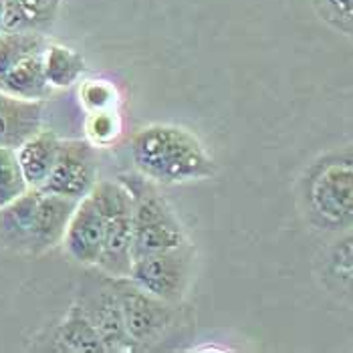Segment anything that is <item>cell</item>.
Wrapping results in <instances>:
<instances>
[{
  "label": "cell",
  "mask_w": 353,
  "mask_h": 353,
  "mask_svg": "<svg viewBox=\"0 0 353 353\" xmlns=\"http://www.w3.org/2000/svg\"><path fill=\"white\" fill-rule=\"evenodd\" d=\"M77 208L75 200L39 190V198L32 210L28 226L27 252L28 256H41L63 243L69 220Z\"/></svg>",
  "instance_id": "obj_9"
},
{
  "label": "cell",
  "mask_w": 353,
  "mask_h": 353,
  "mask_svg": "<svg viewBox=\"0 0 353 353\" xmlns=\"http://www.w3.org/2000/svg\"><path fill=\"white\" fill-rule=\"evenodd\" d=\"M136 172L156 184L176 186L214 178L218 165L190 130L172 123H150L137 130L132 143Z\"/></svg>",
  "instance_id": "obj_1"
},
{
  "label": "cell",
  "mask_w": 353,
  "mask_h": 353,
  "mask_svg": "<svg viewBox=\"0 0 353 353\" xmlns=\"http://www.w3.org/2000/svg\"><path fill=\"white\" fill-rule=\"evenodd\" d=\"M27 190V178L23 174L17 150L0 145V208L10 204Z\"/></svg>",
  "instance_id": "obj_19"
},
{
  "label": "cell",
  "mask_w": 353,
  "mask_h": 353,
  "mask_svg": "<svg viewBox=\"0 0 353 353\" xmlns=\"http://www.w3.org/2000/svg\"><path fill=\"white\" fill-rule=\"evenodd\" d=\"M194 248L190 243L168 250H158L134 259L128 279L141 291L165 301L182 303L190 287Z\"/></svg>",
  "instance_id": "obj_6"
},
{
  "label": "cell",
  "mask_w": 353,
  "mask_h": 353,
  "mask_svg": "<svg viewBox=\"0 0 353 353\" xmlns=\"http://www.w3.org/2000/svg\"><path fill=\"white\" fill-rule=\"evenodd\" d=\"M43 350L61 353H108L97 329L77 301L51 331Z\"/></svg>",
  "instance_id": "obj_13"
},
{
  "label": "cell",
  "mask_w": 353,
  "mask_h": 353,
  "mask_svg": "<svg viewBox=\"0 0 353 353\" xmlns=\"http://www.w3.org/2000/svg\"><path fill=\"white\" fill-rule=\"evenodd\" d=\"M61 137L51 130H41L34 136H30L17 150L19 162L23 168V174L27 178L28 188H43L53 172L59 150H61Z\"/></svg>",
  "instance_id": "obj_14"
},
{
  "label": "cell",
  "mask_w": 353,
  "mask_h": 353,
  "mask_svg": "<svg viewBox=\"0 0 353 353\" xmlns=\"http://www.w3.org/2000/svg\"><path fill=\"white\" fill-rule=\"evenodd\" d=\"M63 0H4V30L47 32L53 27Z\"/></svg>",
  "instance_id": "obj_16"
},
{
  "label": "cell",
  "mask_w": 353,
  "mask_h": 353,
  "mask_svg": "<svg viewBox=\"0 0 353 353\" xmlns=\"http://www.w3.org/2000/svg\"><path fill=\"white\" fill-rule=\"evenodd\" d=\"M77 303L85 309L87 317L91 319V323L97 329V333L105 345V352H136L134 343L130 341V335L125 331L121 301H119L117 289H115L111 276L101 272V276L83 285Z\"/></svg>",
  "instance_id": "obj_8"
},
{
  "label": "cell",
  "mask_w": 353,
  "mask_h": 353,
  "mask_svg": "<svg viewBox=\"0 0 353 353\" xmlns=\"http://www.w3.org/2000/svg\"><path fill=\"white\" fill-rule=\"evenodd\" d=\"M79 101L87 113L115 109L117 105V89L105 79H87L79 87Z\"/></svg>",
  "instance_id": "obj_21"
},
{
  "label": "cell",
  "mask_w": 353,
  "mask_h": 353,
  "mask_svg": "<svg viewBox=\"0 0 353 353\" xmlns=\"http://www.w3.org/2000/svg\"><path fill=\"white\" fill-rule=\"evenodd\" d=\"M317 276L331 297L353 307V228L339 232L319 254Z\"/></svg>",
  "instance_id": "obj_11"
},
{
  "label": "cell",
  "mask_w": 353,
  "mask_h": 353,
  "mask_svg": "<svg viewBox=\"0 0 353 353\" xmlns=\"http://www.w3.org/2000/svg\"><path fill=\"white\" fill-rule=\"evenodd\" d=\"M352 39H353V32H352Z\"/></svg>",
  "instance_id": "obj_24"
},
{
  "label": "cell",
  "mask_w": 353,
  "mask_h": 353,
  "mask_svg": "<svg viewBox=\"0 0 353 353\" xmlns=\"http://www.w3.org/2000/svg\"><path fill=\"white\" fill-rule=\"evenodd\" d=\"M307 222L321 232L353 228V143L319 156L301 178Z\"/></svg>",
  "instance_id": "obj_2"
},
{
  "label": "cell",
  "mask_w": 353,
  "mask_h": 353,
  "mask_svg": "<svg viewBox=\"0 0 353 353\" xmlns=\"http://www.w3.org/2000/svg\"><path fill=\"white\" fill-rule=\"evenodd\" d=\"M45 99H21L0 91V145L19 150L28 137L43 130Z\"/></svg>",
  "instance_id": "obj_12"
},
{
  "label": "cell",
  "mask_w": 353,
  "mask_h": 353,
  "mask_svg": "<svg viewBox=\"0 0 353 353\" xmlns=\"http://www.w3.org/2000/svg\"><path fill=\"white\" fill-rule=\"evenodd\" d=\"M121 132V119L117 115V109H103V111H93L87 115L85 121V134L87 139L95 145H109L113 143Z\"/></svg>",
  "instance_id": "obj_20"
},
{
  "label": "cell",
  "mask_w": 353,
  "mask_h": 353,
  "mask_svg": "<svg viewBox=\"0 0 353 353\" xmlns=\"http://www.w3.org/2000/svg\"><path fill=\"white\" fill-rule=\"evenodd\" d=\"M113 279V276H111ZM123 309L125 331L136 352H143L160 343L172 329L182 325L180 303H165L141 291L128 276L113 279Z\"/></svg>",
  "instance_id": "obj_5"
},
{
  "label": "cell",
  "mask_w": 353,
  "mask_h": 353,
  "mask_svg": "<svg viewBox=\"0 0 353 353\" xmlns=\"http://www.w3.org/2000/svg\"><path fill=\"white\" fill-rule=\"evenodd\" d=\"M67 254L83 267H97L105 245V226L101 210L91 196L77 202V208L69 220L63 243Z\"/></svg>",
  "instance_id": "obj_10"
},
{
  "label": "cell",
  "mask_w": 353,
  "mask_h": 353,
  "mask_svg": "<svg viewBox=\"0 0 353 353\" xmlns=\"http://www.w3.org/2000/svg\"><path fill=\"white\" fill-rule=\"evenodd\" d=\"M45 53V51H43ZM43 53L32 54L0 75V91L21 97V99H45L51 95V85L45 77V67H43Z\"/></svg>",
  "instance_id": "obj_15"
},
{
  "label": "cell",
  "mask_w": 353,
  "mask_h": 353,
  "mask_svg": "<svg viewBox=\"0 0 353 353\" xmlns=\"http://www.w3.org/2000/svg\"><path fill=\"white\" fill-rule=\"evenodd\" d=\"M43 67L51 89H69L81 81L83 73L87 71L83 54L61 43H49L45 47Z\"/></svg>",
  "instance_id": "obj_17"
},
{
  "label": "cell",
  "mask_w": 353,
  "mask_h": 353,
  "mask_svg": "<svg viewBox=\"0 0 353 353\" xmlns=\"http://www.w3.org/2000/svg\"><path fill=\"white\" fill-rule=\"evenodd\" d=\"M89 196L101 210L105 226L103 254L95 269L113 279L128 276L134 265V220L130 192L115 178L99 180Z\"/></svg>",
  "instance_id": "obj_4"
},
{
  "label": "cell",
  "mask_w": 353,
  "mask_h": 353,
  "mask_svg": "<svg viewBox=\"0 0 353 353\" xmlns=\"http://www.w3.org/2000/svg\"><path fill=\"white\" fill-rule=\"evenodd\" d=\"M4 30V0H0V32Z\"/></svg>",
  "instance_id": "obj_23"
},
{
  "label": "cell",
  "mask_w": 353,
  "mask_h": 353,
  "mask_svg": "<svg viewBox=\"0 0 353 353\" xmlns=\"http://www.w3.org/2000/svg\"><path fill=\"white\" fill-rule=\"evenodd\" d=\"M99 182L97 148L89 139H63L53 172L39 190L79 202Z\"/></svg>",
  "instance_id": "obj_7"
},
{
  "label": "cell",
  "mask_w": 353,
  "mask_h": 353,
  "mask_svg": "<svg viewBox=\"0 0 353 353\" xmlns=\"http://www.w3.org/2000/svg\"><path fill=\"white\" fill-rule=\"evenodd\" d=\"M313 6L329 27L352 37L353 0H313Z\"/></svg>",
  "instance_id": "obj_22"
},
{
  "label": "cell",
  "mask_w": 353,
  "mask_h": 353,
  "mask_svg": "<svg viewBox=\"0 0 353 353\" xmlns=\"http://www.w3.org/2000/svg\"><path fill=\"white\" fill-rule=\"evenodd\" d=\"M117 180L128 188L132 198L134 259L190 243L182 220L158 190L156 182L148 180L139 172L119 174Z\"/></svg>",
  "instance_id": "obj_3"
},
{
  "label": "cell",
  "mask_w": 353,
  "mask_h": 353,
  "mask_svg": "<svg viewBox=\"0 0 353 353\" xmlns=\"http://www.w3.org/2000/svg\"><path fill=\"white\" fill-rule=\"evenodd\" d=\"M49 39L37 30H2L0 32V75L23 63L25 59L45 51Z\"/></svg>",
  "instance_id": "obj_18"
}]
</instances>
